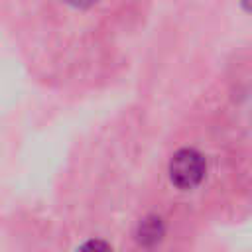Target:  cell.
<instances>
[{
    "label": "cell",
    "instance_id": "cell-1",
    "mask_svg": "<svg viewBox=\"0 0 252 252\" xmlns=\"http://www.w3.org/2000/svg\"><path fill=\"white\" fill-rule=\"evenodd\" d=\"M207 171L205 158L197 150H179L169 161V179L179 189H193L197 187Z\"/></svg>",
    "mask_w": 252,
    "mask_h": 252
},
{
    "label": "cell",
    "instance_id": "cell-2",
    "mask_svg": "<svg viewBox=\"0 0 252 252\" xmlns=\"http://www.w3.org/2000/svg\"><path fill=\"white\" fill-rule=\"evenodd\" d=\"M163 236V224L158 217H148L142 220L140 228H138V240L144 246H154L161 240Z\"/></svg>",
    "mask_w": 252,
    "mask_h": 252
},
{
    "label": "cell",
    "instance_id": "cell-3",
    "mask_svg": "<svg viewBox=\"0 0 252 252\" xmlns=\"http://www.w3.org/2000/svg\"><path fill=\"white\" fill-rule=\"evenodd\" d=\"M77 252H112V248L104 240H89Z\"/></svg>",
    "mask_w": 252,
    "mask_h": 252
},
{
    "label": "cell",
    "instance_id": "cell-4",
    "mask_svg": "<svg viewBox=\"0 0 252 252\" xmlns=\"http://www.w3.org/2000/svg\"><path fill=\"white\" fill-rule=\"evenodd\" d=\"M67 4H71V6H77V8H89V6H93L96 0H65Z\"/></svg>",
    "mask_w": 252,
    "mask_h": 252
},
{
    "label": "cell",
    "instance_id": "cell-5",
    "mask_svg": "<svg viewBox=\"0 0 252 252\" xmlns=\"http://www.w3.org/2000/svg\"><path fill=\"white\" fill-rule=\"evenodd\" d=\"M244 8L252 12V0H244Z\"/></svg>",
    "mask_w": 252,
    "mask_h": 252
}]
</instances>
